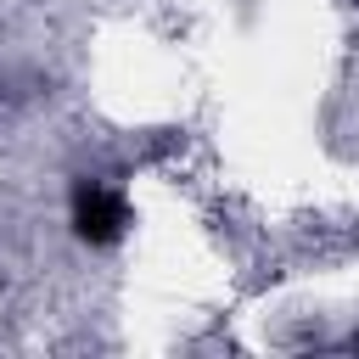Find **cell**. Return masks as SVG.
Here are the masks:
<instances>
[{"mask_svg": "<svg viewBox=\"0 0 359 359\" xmlns=\"http://www.w3.org/2000/svg\"><path fill=\"white\" fill-rule=\"evenodd\" d=\"M123 230H129V202L118 191H107V185L73 191V236L84 247H112V241H123Z\"/></svg>", "mask_w": 359, "mask_h": 359, "instance_id": "1", "label": "cell"}]
</instances>
